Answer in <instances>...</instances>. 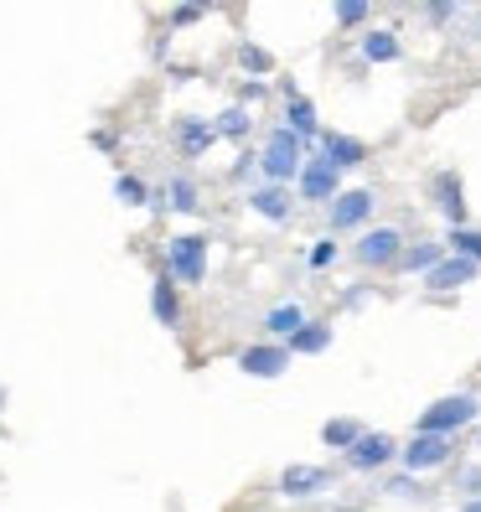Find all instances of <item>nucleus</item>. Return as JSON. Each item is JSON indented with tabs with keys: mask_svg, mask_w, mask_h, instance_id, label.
Returning <instances> with one entry per match:
<instances>
[{
	"mask_svg": "<svg viewBox=\"0 0 481 512\" xmlns=\"http://www.w3.org/2000/svg\"><path fill=\"white\" fill-rule=\"evenodd\" d=\"M476 419V399L471 394H456V399H440L419 414V435H445V430H461Z\"/></svg>",
	"mask_w": 481,
	"mask_h": 512,
	"instance_id": "nucleus-1",
	"label": "nucleus"
},
{
	"mask_svg": "<svg viewBox=\"0 0 481 512\" xmlns=\"http://www.w3.org/2000/svg\"><path fill=\"white\" fill-rule=\"evenodd\" d=\"M295 166H300V145H295L290 130H280L275 140H269V150H264V171L275 176V182H285V176H295Z\"/></svg>",
	"mask_w": 481,
	"mask_h": 512,
	"instance_id": "nucleus-2",
	"label": "nucleus"
},
{
	"mask_svg": "<svg viewBox=\"0 0 481 512\" xmlns=\"http://www.w3.org/2000/svg\"><path fill=\"white\" fill-rule=\"evenodd\" d=\"M399 244H404V238L394 228H373L363 244H357V259H363V264H394L399 259Z\"/></svg>",
	"mask_w": 481,
	"mask_h": 512,
	"instance_id": "nucleus-3",
	"label": "nucleus"
},
{
	"mask_svg": "<svg viewBox=\"0 0 481 512\" xmlns=\"http://www.w3.org/2000/svg\"><path fill=\"white\" fill-rule=\"evenodd\" d=\"M445 456H450V440H445V435H414V445L404 450L409 471H430V466H440Z\"/></svg>",
	"mask_w": 481,
	"mask_h": 512,
	"instance_id": "nucleus-4",
	"label": "nucleus"
},
{
	"mask_svg": "<svg viewBox=\"0 0 481 512\" xmlns=\"http://www.w3.org/2000/svg\"><path fill=\"white\" fill-rule=\"evenodd\" d=\"M285 363H290V352H280V347H249L238 357V368L254 378H275V373H285Z\"/></svg>",
	"mask_w": 481,
	"mask_h": 512,
	"instance_id": "nucleus-5",
	"label": "nucleus"
},
{
	"mask_svg": "<svg viewBox=\"0 0 481 512\" xmlns=\"http://www.w3.org/2000/svg\"><path fill=\"white\" fill-rule=\"evenodd\" d=\"M368 213H373V197L368 192H342L332 202V228H357Z\"/></svg>",
	"mask_w": 481,
	"mask_h": 512,
	"instance_id": "nucleus-6",
	"label": "nucleus"
},
{
	"mask_svg": "<svg viewBox=\"0 0 481 512\" xmlns=\"http://www.w3.org/2000/svg\"><path fill=\"white\" fill-rule=\"evenodd\" d=\"M388 456H394V440H388V435H363V440L352 445L347 461H352L357 471H373V466H383Z\"/></svg>",
	"mask_w": 481,
	"mask_h": 512,
	"instance_id": "nucleus-7",
	"label": "nucleus"
},
{
	"mask_svg": "<svg viewBox=\"0 0 481 512\" xmlns=\"http://www.w3.org/2000/svg\"><path fill=\"white\" fill-rule=\"evenodd\" d=\"M202 238H176L171 244V264H176V275L182 280H202Z\"/></svg>",
	"mask_w": 481,
	"mask_h": 512,
	"instance_id": "nucleus-8",
	"label": "nucleus"
},
{
	"mask_svg": "<svg viewBox=\"0 0 481 512\" xmlns=\"http://www.w3.org/2000/svg\"><path fill=\"white\" fill-rule=\"evenodd\" d=\"M471 275H476L471 259H450V264H435V269H430V285H435V290H456V285H466Z\"/></svg>",
	"mask_w": 481,
	"mask_h": 512,
	"instance_id": "nucleus-9",
	"label": "nucleus"
},
{
	"mask_svg": "<svg viewBox=\"0 0 481 512\" xmlns=\"http://www.w3.org/2000/svg\"><path fill=\"white\" fill-rule=\"evenodd\" d=\"M300 187H306V197H332V187H337V166H332V161H316L306 176H300Z\"/></svg>",
	"mask_w": 481,
	"mask_h": 512,
	"instance_id": "nucleus-10",
	"label": "nucleus"
},
{
	"mask_svg": "<svg viewBox=\"0 0 481 512\" xmlns=\"http://www.w3.org/2000/svg\"><path fill=\"white\" fill-rule=\"evenodd\" d=\"M326 161H332L337 171L342 166H357V161H363V145L347 140V135H326Z\"/></svg>",
	"mask_w": 481,
	"mask_h": 512,
	"instance_id": "nucleus-11",
	"label": "nucleus"
},
{
	"mask_svg": "<svg viewBox=\"0 0 481 512\" xmlns=\"http://www.w3.org/2000/svg\"><path fill=\"white\" fill-rule=\"evenodd\" d=\"M321 481H326V471H316V466H290L285 471V492L290 497H306V492L321 487Z\"/></svg>",
	"mask_w": 481,
	"mask_h": 512,
	"instance_id": "nucleus-12",
	"label": "nucleus"
},
{
	"mask_svg": "<svg viewBox=\"0 0 481 512\" xmlns=\"http://www.w3.org/2000/svg\"><path fill=\"white\" fill-rule=\"evenodd\" d=\"M300 326H306L300 321V306H275L269 311V331H280V337H295Z\"/></svg>",
	"mask_w": 481,
	"mask_h": 512,
	"instance_id": "nucleus-13",
	"label": "nucleus"
},
{
	"mask_svg": "<svg viewBox=\"0 0 481 512\" xmlns=\"http://www.w3.org/2000/svg\"><path fill=\"white\" fill-rule=\"evenodd\" d=\"M440 207L450 213V223H461L466 218V207H461V187H456V176H440Z\"/></svg>",
	"mask_w": 481,
	"mask_h": 512,
	"instance_id": "nucleus-14",
	"label": "nucleus"
},
{
	"mask_svg": "<svg viewBox=\"0 0 481 512\" xmlns=\"http://www.w3.org/2000/svg\"><path fill=\"white\" fill-rule=\"evenodd\" d=\"M326 342H332V331H326V326H306V331H295V337H290L295 352H321Z\"/></svg>",
	"mask_w": 481,
	"mask_h": 512,
	"instance_id": "nucleus-15",
	"label": "nucleus"
},
{
	"mask_svg": "<svg viewBox=\"0 0 481 512\" xmlns=\"http://www.w3.org/2000/svg\"><path fill=\"white\" fill-rule=\"evenodd\" d=\"M363 52L373 57V63H388V57H399V42L388 37V32H373V37L363 42Z\"/></svg>",
	"mask_w": 481,
	"mask_h": 512,
	"instance_id": "nucleus-16",
	"label": "nucleus"
},
{
	"mask_svg": "<svg viewBox=\"0 0 481 512\" xmlns=\"http://www.w3.org/2000/svg\"><path fill=\"white\" fill-rule=\"evenodd\" d=\"M321 435H326V445H357V440H363V435H357V425H352V419H332V425H326Z\"/></svg>",
	"mask_w": 481,
	"mask_h": 512,
	"instance_id": "nucleus-17",
	"label": "nucleus"
},
{
	"mask_svg": "<svg viewBox=\"0 0 481 512\" xmlns=\"http://www.w3.org/2000/svg\"><path fill=\"white\" fill-rule=\"evenodd\" d=\"M150 306H156V316L171 326V321H176V290H171L166 280H156V300H150Z\"/></svg>",
	"mask_w": 481,
	"mask_h": 512,
	"instance_id": "nucleus-18",
	"label": "nucleus"
},
{
	"mask_svg": "<svg viewBox=\"0 0 481 512\" xmlns=\"http://www.w3.org/2000/svg\"><path fill=\"white\" fill-rule=\"evenodd\" d=\"M450 244H456L461 249V259H481V233H466V228H456V233H450Z\"/></svg>",
	"mask_w": 481,
	"mask_h": 512,
	"instance_id": "nucleus-19",
	"label": "nucleus"
},
{
	"mask_svg": "<svg viewBox=\"0 0 481 512\" xmlns=\"http://www.w3.org/2000/svg\"><path fill=\"white\" fill-rule=\"evenodd\" d=\"M290 125H295L300 135H311V130H316V114H311L306 99H295V104H290Z\"/></svg>",
	"mask_w": 481,
	"mask_h": 512,
	"instance_id": "nucleus-20",
	"label": "nucleus"
},
{
	"mask_svg": "<svg viewBox=\"0 0 481 512\" xmlns=\"http://www.w3.org/2000/svg\"><path fill=\"white\" fill-rule=\"evenodd\" d=\"M254 207H259L264 218H285V197H280V192H259Z\"/></svg>",
	"mask_w": 481,
	"mask_h": 512,
	"instance_id": "nucleus-21",
	"label": "nucleus"
},
{
	"mask_svg": "<svg viewBox=\"0 0 481 512\" xmlns=\"http://www.w3.org/2000/svg\"><path fill=\"white\" fill-rule=\"evenodd\" d=\"M435 259H440V249H414V254H404L409 269H435Z\"/></svg>",
	"mask_w": 481,
	"mask_h": 512,
	"instance_id": "nucleus-22",
	"label": "nucleus"
},
{
	"mask_svg": "<svg viewBox=\"0 0 481 512\" xmlns=\"http://www.w3.org/2000/svg\"><path fill=\"white\" fill-rule=\"evenodd\" d=\"M363 16H368V6H363V0H347V6H337V21H342V26L363 21Z\"/></svg>",
	"mask_w": 481,
	"mask_h": 512,
	"instance_id": "nucleus-23",
	"label": "nucleus"
},
{
	"mask_svg": "<svg viewBox=\"0 0 481 512\" xmlns=\"http://www.w3.org/2000/svg\"><path fill=\"white\" fill-rule=\"evenodd\" d=\"M119 197H125V202H145V187L135 182V176H119V187H114Z\"/></svg>",
	"mask_w": 481,
	"mask_h": 512,
	"instance_id": "nucleus-24",
	"label": "nucleus"
},
{
	"mask_svg": "<svg viewBox=\"0 0 481 512\" xmlns=\"http://www.w3.org/2000/svg\"><path fill=\"white\" fill-rule=\"evenodd\" d=\"M244 63H249V68H269V57H264V52H254V47H244Z\"/></svg>",
	"mask_w": 481,
	"mask_h": 512,
	"instance_id": "nucleus-25",
	"label": "nucleus"
},
{
	"mask_svg": "<svg viewBox=\"0 0 481 512\" xmlns=\"http://www.w3.org/2000/svg\"><path fill=\"white\" fill-rule=\"evenodd\" d=\"M176 207H197V202H192V187H187V182H176Z\"/></svg>",
	"mask_w": 481,
	"mask_h": 512,
	"instance_id": "nucleus-26",
	"label": "nucleus"
},
{
	"mask_svg": "<svg viewBox=\"0 0 481 512\" xmlns=\"http://www.w3.org/2000/svg\"><path fill=\"white\" fill-rule=\"evenodd\" d=\"M466 512H481V502H466Z\"/></svg>",
	"mask_w": 481,
	"mask_h": 512,
	"instance_id": "nucleus-27",
	"label": "nucleus"
}]
</instances>
